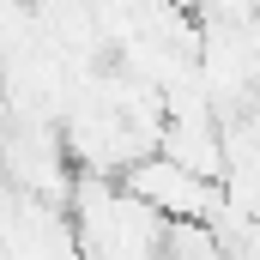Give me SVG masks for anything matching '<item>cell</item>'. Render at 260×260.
<instances>
[{"label":"cell","mask_w":260,"mask_h":260,"mask_svg":"<svg viewBox=\"0 0 260 260\" xmlns=\"http://www.w3.org/2000/svg\"><path fill=\"white\" fill-rule=\"evenodd\" d=\"M67 218H73L79 254H97V260L164 254V230H170V218L133 194L127 176H103V170H79V182L67 194Z\"/></svg>","instance_id":"6da1fadb"},{"label":"cell","mask_w":260,"mask_h":260,"mask_svg":"<svg viewBox=\"0 0 260 260\" xmlns=\"http://www.w3.org/2000/svg\"><path fill=\"white\" fill-rule=\"evenodd\" d=\"M121 176H127L133 194L151 200L164 218H212V224H218V212H224V182H218V176H200L194 164L170 157L164 145L145 151V157H133Z\"/></svg>","instance_id":"7a4b0ae2"}]
</instances>
